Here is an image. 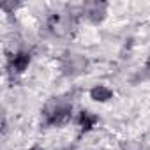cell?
Instances as JSON below:
<instances>
[{
    "mask_svg": "<svg viewBox=\"0 0 150 150\" xmlns=\"http://www.w3.org/2000/svg\"><path fill=\"white\" fill-rule=\"evenodd\" d=\"M44 124L50 127H62L65 124H69L71 117H72V108L67 104H60V103H50L44 110Z\"/></svg>",
    "mask_w": 150,
    "mask_h": 150,
    "instance_id": "6da1fadb",
    "label": "cell"
},
{
    "mask_svg": "<svg viewBox=\"0 0 150 150\" xmlns=\"http://www.w3.org/2000/svg\"><path fill=\"white\" fill-rule=\"evenodd\" d=\"M88 67V60L83 55H69L64 62V69L67 74H81Z\"/></svg>",
    "mask_w": 150,
    "mask_h": 150,
    "instance_id": "7a4b0ae2",
    "label": "cell"
},
{
    "mask_svg": "<svg viewBox=\"0 0 150 150\" xmlns=\"http://www.w3.org/2000/svg\"><path fill=\"white\" fill-rule=\"evenodd\" d=\"M50 28L57 35H65L67 30L71 28V20L69 18H64L60 14H55V16L50 18Z\"/></svg>",
    "mask_w": 150,
    "mask_h": 150,
    "instance_id": "3957f363",
    "label": "cell"
},
{
    "mask_svg": "<svg viewBox=\"0 0 150 150\" xmlns=\"http://www.w3.org/2000/svg\"><path fill=\"white\" fill-rule=\"evenodd\" d=\"M28 64H30V55L25 53V51H20V53H16V55L11 58L9 69H11L13 72H23V71L28 67Z\"/></svg>",
    "mask_w": 150,
    "mask_h": 150,
    "instance_id": "277c9868",
    "label": "cell"
},
{
    "mask_svg": "<svg viewBox=\"0 0 150 150\" xmlns=\"http://www.w3.org/2000/svg\"><path fill=\"white\" fill-rule=\"evenodd\" d=\"M85 16L92 21V23H99L106 18V4H90L88 9L85 11Z\"/></svg>",
    "mask_w": 150,
    "mask_h": 150,
    "instance_id": "5b68a950",
    "label": "cell"
},
{
    "mask_svg": "<svg viewBox=\"0 0 150 150\" xmlns=\"http://www.w3.org/2000/svg\"><path fill=\"white\" fill-rule=\"evenodd\" d=\"M90 97L97 103H106L113 97V92L111 88H108L106 85H96L92 90H90Z\"/></svg>",
    "mask_w": 150,
    "mask_h": 150,
    "instance_id": "8992f818",
    "label": "cell"
},
{
    "mask_svg": "<svg viewBox=\"0 0 150 150\" xmlns=\"http://www.w3.org/2000/svg\"><path fill=\"white\" fill-rule=\"evenodd\" d=\"M97 122H99V117L94 115V113H90V111H81V113L78 115V124H80V127H81L83 131L94 129Z\"/></svg>",
    "mask_w": 150,
    "mask_h": 150,
    "instance_id": "52a82bcc",
    "label": "cell"
},
{
    "mask_svg": "<svg viewBox=\"0 0 150 150\" xmlns=\"http://www.w3.org/2000/svg\"><path fill=\"white\" fill-rule=\"evenodd\" d=\"M120 148L122 150H143L141 143L136 141V139H125V141H122L120 143Z\"/></svg>",
    "mask_w": 150,
    "mask_h": 150,
    "instance_id": "ba28073f",
    "label": "cell"
},
{
    "mask_svg": "<svg viewBox=\"0 0 150 150\" xmlns=\"http://www.w3.org/2000/svg\"><path fill=\"white\" fill-rule=\"evenodd\" d=\"M28 150H42V148H41V146H37V145H35V146H32V148H28Z\"/></svg>",
    "mask_w": 150,
    "mask_h": 150,
    "instance_id": "9c48e42d",
    "label": "cell"
},
{
    "mask_svg": "<svg viewBox=\"0 0 150 150\" xmlns=\"http://www.w3.org/2000/svg\"><path fill=\"white\" fill-rule=\"evenodd\" d=\"M146 71H150V58L146 60Z\"/></svg>",
    "mask_w": 150,
    "mask_h": 150,
    "instance_id": "30bf717a",
    "label": "cell"
}]
</instances>
